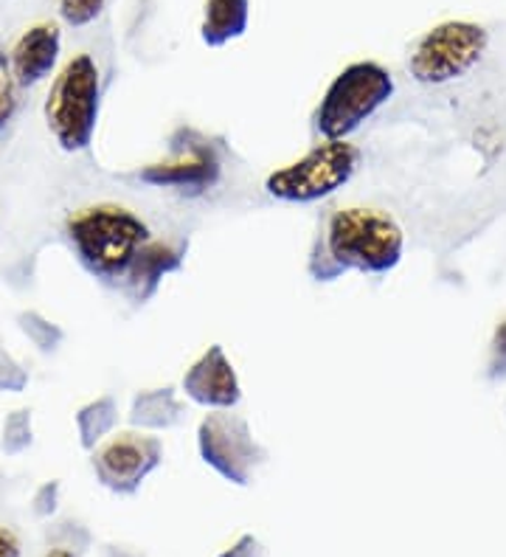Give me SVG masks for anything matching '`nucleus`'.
Masks as SVG:
<instances>
[{
	"label": "nucleus",
	"mask_w": 506,
	"mask_h": 557,
	"mask_svg": "<svg viewBox=\"0 0 506 557\" xmlns=\"http://www.w3.org/2000/svg\"><path fill=\"white\" fill-rule=\"evenodd\" d=\"M65 239L90 276L124 285L138 251L152 239V228L129 206L94 203L67 214Z\"/></svg>",
	"instance_id": "1"
},
{
	"label": "nucleus",
	"mask_w": 506,
	"mask_h": 557,
	"mask_svg": "<svg viewBox=\"0 0 506 557\" xmlns=\"http://www.w3.org/2000/svg\"><path fill=\"white\" fill-rule=\"evenodd\" d=\"M326 251L346 273L385 276L403 262L405 232L385 209L378 206H344L326 218L321 228Z\"/></svg>",
	"instance_id": "2"
},
{
	"label": "nucleus",
	"mask_w": 506,
	"mask_h": 557,
	"mask_svg": "<svg viewBox=\"0 0 506 557\" xmlns=\"http://www.w3.org/2000/svg\"><path fill=\"white\" fill-rule=\"evenodd\" d=\"M46 127L62 152H82L94 144L101 113V71L90 54H74L54 76L46 96Z\"/></svg>",
	"instance_id": "3"
},
{
	"label": "nucleus",
	"mask_w": 506,
	"mask_h": 557,
	"mask_svg": "<svg viewBox=\"0 0 506 557\" xmlns=\"http://www.w3.org/2000/svg\"><path fill=\"white\" fill-rule=\"evenodd\" d=\"M394 76L380 62L360 60L346 65L326 85L316 110V129L321 138L344 141L355 136L383 104L392 102Z\"/></svg>",
	"instance_id": "4"
},
{
	"label": "nucleus",
	"mask_w": 506,
	"mask_h": 557,
	"mask_svg": "<svg viewBox=\"0 0 506 557\" xmlns=\"http://www.w3.org/2000/svg\"><path fill=\"white\" fill-rule=\"evenodd\" d=\"M360 150L349 138H321L312 150L264 177V191L282 203H318L349 184L360 166Z\"/></svg>",
	"instance_id": "5"
},
{
	"label": "nucleus",
	"mask_w": 506,
	"mask_h": 557,
	"mask_svg": "<svg viewBox=\"0 0 506 557\" xmlns=\"http://www.w3.org/2000/svg\"><path fill=\"white\" fill-rule=\"evenodd\" d=\"M490 35L470 21H445L422 35L408 57V71L419 85H447L470 74L486 54Z\"/></svg>",
	"instance_id": "6"
},
{
	"label": "nucleus",
	"mask_w": 506,
	"mask_h": 557,
	"mask_svg": "<svg viewBox=\"0 0 506 557\" xmlns=\"http://www.w3.org/2000/svg\"><path fill=\"white\" fill-rule=\"evenodd\" d=\"M220 177H223V152L197 129H181L172 138L169 156L147 163L138 172L141 184L181 191L189 198H200V195L214 189Z\"/></svg>",
	"instance_id": "7"
},
{
	"label": "nucleus",
	"mask_w": 506,
	"mask_h": 557,
	"mask_svg": "<svg viewBox=\"0 0 506 557\" xmlns=\"http://www.w3.org/2000/svg\"><path fill=\"white\" fill-rule=\"evenodd\" d=\"M197 450L200 459L217 470L225 482L250 484L259 465L264 462V448L254 436L250 422L234 408L229 411H209L197 425Z\"/></svg>",
	"instance_id": "8"
},
{
	"label": "nucleus",
	"mask_w": 506,
	"mask_h": 557,
	"mask_svg": "<svg viewBox=\"0 0 506 557\" xmlns=\"http://www.w3.org/2000/svg\"><path fill=\"white\" fill-rule=\"evenodd\" d=\"M163 462V442L149 431H122L94 450L96 479L113 493L129 496Z\"/></svg>",
	"instance_id": "9"
},
{
	"label": "nucleus",
	"mask_w": 506,
	"mask_h": 557,
	"mask_svg": "<svg viewBox=\"0 0 506 557\" xmlns=\"http://www.w3.org/2000/svg\"><path fill=\"white\" fill-rule=\"evenodd\" d=\"M181 392L186 400L209 411H229L243 400V383L234 363L220 344H211L200 358L186 369L181 381Z\"/></svg>",
	"instance_id": "10"
},
{
	"label": "nucleus",
	"mask_w": 506,
	"mask_h": 557,
	"mask_svg": "<svg viewBox=\"0 0 506 557\" xmlns=\"http://www.w3.org/2000/svg\"><path fill=\"white\" fill-rule=\"evenodd\" d=\"M62 54V32L57 23H37L26 28L9 51V62L21 88H34L54 74Z\"/></svg>",
	"instance_id": "11"
},
{
	"label": "nucleus",
	"mask_w": 506,
	"mask_h": 557,
	"mask_svg": "<svg viewBox=\"0 0 506 557\" xmlns=\"http://www.w3.org/2000/svg\"><path fill=\"white\" fill-rule=\"evenodd\" d=\"M183 259H186V248L183 243L175 239H158L152 237L144 245L138 257H135L133 268H129L127 278H124V293H127L133 301H149L158 293L163 278L169 273H175L183 268Z\"/></svg>",
	"instance_id": "12"
},
{
	"label": "nucleus",
	"mask_w": 506,
	"mask_h": 557,
	"mask_svg": "<svg viewBox=\"0 0 506 557\" xmlns=\"http://www.w3.org/2000/svg\"><path fill=\"white\" fill-rule=\"evenodd\" d=\"M250 0H202L200 40L209 48H223L248 32Z\"/></svg>",
	"instance_id": "13"
},
{
	"label": "nucleus",
	"mask_w": 506,
	"mask_h": 557,
	"mask_svg": "<svg viewBox=\"0 0 506 557\" xmlns=\"http://www.w3.org/2000/svg\"><path fill=\"white\" fill-rule=\"evenodd\" d=\"M186 414V403L177 397L172 386L161 388H144L133 397L129 406V425L138 431H169L175 429L177 422Z\"/></svg>",
	"instance_id": "14"
},
{
	"label": "nucleus",
	"mask_w": 506,
	"mask_h": 557,
	"mask_svg": "<svg viewBox=\"0 0 506 557\" xmlns=\"http://www.w3.org/2000/svg\"><path fill=\"white\" fill-rule=\"evenodd\" d=\"M76 434H79L82 448L96 450L104 440L115 434L119 429V403L115 397L101 395L96 400L85 403V406L76 411Z\"/></svg>",
	"instance_id": "15"
},
{
	"label": "nucleus",
	"mask_w": 506,
	"mask_h": 557,
	"mask_svg": "<svg viewBox=\"0 0 506 557\" xmlns=\"http://www.w3.org/2000/svg\"><path fill=\"white\" fill-rule=\"evenodd\" d=\"M34 442V422L28 408H17L3 420V431H0V450L7 456H21L23 450L32 448Z\"/></svg>",
	"instance_id": "16"
},
{
	"label": "nucleus",
	"mask_w": 506,
	"mask_h": 557,
	"mask_svg": "<svg viewBox=\"0 0 506 557\" xmlns=\"http://www.w3.org/2000/svg\"><path fill=\"white\" fill-rule=\"evenodd\" d=\"M17 326H21V333L26 335V338L32 341L34 347L40 349V352H54V349L62 344V338H65L60 326L51 324L46 315L34 313V310L17 315Z\"/></svg>",
	"instance_id": "17"
},
{
	"label": "nucleus",
	"mask_w": 506,
	"mask_h": 557,
	"mask_svg": "<svg viewBox=\"0 0 506 557\" xmlns=\"http://www.w3.org/2000/svg\"><path fill=\"white\" fill-rule=\"evenodd\" d=\"M21 110V85L12 71L7 51H0V133L14 122Z\"/></svg>",
	"instance_id": "18"
},
{
	"label": "nucleus",
	"mask_w": 506,
	"mask_h": 557,
	"mask_svg": "<svg viewBox=\"0 0 506 557\" xmlns=\"http://www.w3.org/2000/svg\"><path fill=\"white\" fill-rule=\"evenodd\" d=\"M307 273H310L316 282H335V278L346 276L344 268L337 265L335 259H332V253L326 251V245H324V239H321V234L312 239L310 257H307Z\"/></svg>",
	"instance_id": "19"
},
{
	"label": "nucleus",
	"mask_w": 506,
	"mask_h": 557,
	"mask_svg": "<svg viewBox=\"0 0 506 557\" xmlns=\"http://www.w3.org/2000/svg\"><path fill=\"white\" fill-rule=\"evenodd\" d=\"M104 3L108 0H60V17L74 28L90 26L104 12Z\"/></svg>",
	"instance_id": "20"
},
{
	"label": "nucleus",
	"mask_w": 506,
	"mask_h": 557,
	"mask_svg": "<svg viewBox=\"0 0 506 557\" xmlns=\"http://www.w3.org/2000/svg\"><path fill=\"white\" fill-rule=\"evenodd\" d=\"M28 386V372L23 363L9 352L7 347H0V392H23Z\"/></svg>",
	"instance_id": "21"
},
{
	"label": "nucleus",
	"mask_w": 506,
	"mask_h": 557,
	"mask_svg": "<svg viewBox=\"0 0 506 557\" xmlns=\"http://www.w3.org/2000/svg\"><path fill=\"white\" fill-rule=\"evenodd\" d=\"M486 377H490V381H504L506 377V319L495 326L493 341H490Z\"/></svg>",
	"instance_id": "22"
},
{
	"label": "nucleus",
	"mask_w": 506,
	"mask_h": 557,
	"mask_svg": "<svg viewBox=\"0 0 506 557\" xmlns=\"http://www.w3.org/2000/svg\"><path fill=\"white\" fill-rule=\"evenodd\" d=\"M220 557H264V549L254 535H243L229 552H223Z\"/></svg>",
	"instance_id": "23"
},
{
	"label": "nucleus",
	"mask_w": 506,
	"mask_h": 557,
	"mask_svg": "<svg viewBox=\"0 0 506 557\" xmlns=\"http://www.w3.org/2000/svg\"><path fill=\"white\" fill-rule=\"evenodd\" d=\"M0 557H21V541L7 527H0Z\"/></svg>",
	"instance_id": "24"
},
{
	"label": "nucleus",
	"mask_w": 506,
	"mask_h": 557,
	"mask_svg": "<svg viewBox=\"0 0 506 557\" xmlns=\"http://www.w3.org/2000/svg\"><path fill=\"white\" fill-rule=\"evenodd\" d=\"M46 557H76V555H74V552H71V549H62V546H60V549H51V552H48Z\"/></svg>",
	"instance_id": "25"
}]
</instances>
